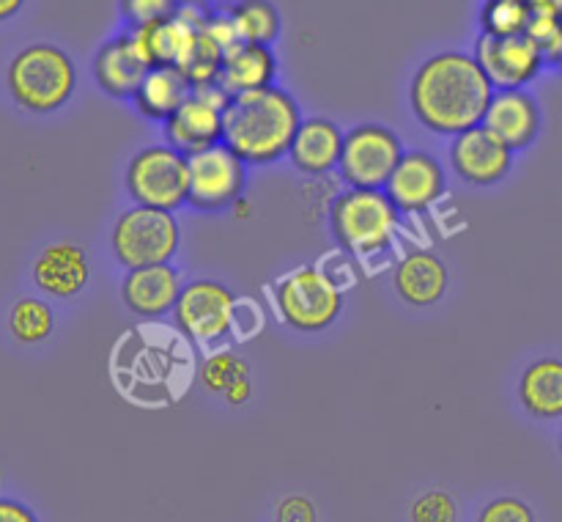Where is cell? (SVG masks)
Returning a JSON list of instances; mask_svg holds the SVG:
<instances>
[{"mask_svg": "<svg viewBox=\"0 0 562 522\" xmlns=\"http://www.w3.org/2000/svg\"><path fill=\"white\" fill-rule=\"evenodd\" d=\"M494 93L475 55L437 53L417 66L409 102L426 130L456 137L483 124Z\"/></svg>", "mask_w": 562, "mask_h": 522, "instance_id": "cell-1", "label": "cell"}, {"mask_svg": "<svg viewBox=\"0 0 562 522\" xmlns=\"http://www.w3.org/2000/svg\"><path fill=\"white\" fill-rule=\"evenodd\" d=\"M300 124V104L283 88L236 93L223 115V143L245 163H274L289 154Z\"/></svg>", "mask_w": 562, "mask_h": 522, "instance_id": "cell-2", "label": "cell"}, {"mask_svg": "<svg viewBox=\"0 0 562 522\" xmlns=\"http://www.w3.org/2000/svg\"><path fill=\"white\" fill-rule=\"evenodd\" d=\"M5 82L20 108L53 113L75 93L77 71L69 55L55 44H31L11 58Z\"/></svg>", "mask_w": 562, "mask_h": 522, "instance_id": "cell-3", "label": "cell"}, {"mask_svg": "<svg viewBox=\"0 0 562 522\" xmlns=\"http://www.w3.org/2000/svg\"><path fill=\"white\" fill-rule=\"evenodd\" d=\"M398 207L384 190H355L349 187L335 198L329 225L344 251L357 256H376L387 251L398 231Z\"/></svg>", "mask_w": 562, "mask_h": 522, "instance_id": "cell-4", "label": "cell"}, {"mask_svg": "<svg viewBox=\"0 0 562 522\" xmlns=\"http://www.w3.org/2000/svg\"><path fill=\"white\" fill-rule=\"evenodd\" d=\"M181 231L173 212L151 207H132L119 214L110 234L115 258L126 269L170 264L179 251Z\"/></svg>", "mask_w": 562, "mask_h": 522, "instance_id": "cell-5", "label": "cell"}, {"mask_svg": "<svg viewBox=\"0 0 562 522\" xmlns=\"http://www.w3.org/2000/svg\"><path fill=\"white\" fill-rule=\"evenodd\" d=\"M126 190L135 207L173 212L190 198V157L173 146H146L126 165Z\"/></svg>", "mask_w": 562, "mask_h": 522, "instance_id": "cell-6", "label": "cell"}, {"mask_svg": "<svg viewBox=\"0 0 562 522\" xmlns=\"http://www.w3.org/2000/svg\"><path fill=\"white\" fill-rule=\"evenodd\" d=\"M274 302L285 324L300 333H318L340 316L344 291L318 267H300L280 280Z\"/></svg>", "mask_w": 562, "mask_h": 522, "instance_id": "cell-7", "label": "cell"}, {"mask_svg": "<svg viewBox=\"0 0 562 522\" xmlns=\"http://www.w3.org/2000/svg\"><path fill=\"white\" fill-rule=\"evenodd\" d=\"M404 154V143L390 126L357 124L346 132L338 170L355 190H384Z\"/></svg>", "mask_w": 562, "mask_h": 522, "instance_id": "cell-8", "label": "cell"}, {"mask_svg": "<svg viewBox=\"0 0 562 522\" xmlns=\"http://www.w3.org/2000/svg\"><path fill=\"white\" fill-rule=\"evenodd\" d=\"M231 102V93L220 82L203 88H192L179 110L165 121V137L168 146L179 148L181 154L192 157L198 152L223 143V115Z\"/></svg>", "mask_w": 562, "mask_h": 522, "instance_id": "cell-9", "label": "cell"}, {"mask_svg": "<svg viewBox=\"0 0 562 522\" xmlns=\"http://www.w3.org/2000/svg\"><path fill=\"white\" fill-rule=\"evenodd\" d=\"M176 327L192 341H217L231 333L236 322V297L225 284L212 278L192 280L181 289L173 308Z\"/></svg>", "mask_w": 562, "mask_h": 522, "instance_id": "cell-10", "label": "cell"}, {"mask_svg": "<svg viewBox=\"0 0 562 522\" xmlns=\"http://www.w3.org/2000/svg\"><path fill=\"white\" fill-rule=\"evenodd\" d=\"M245 159L236 157L225 143L192 154L190 198H187V203H192L201 212H214V209L234 203L245 190Z\"/></svg>", "mask_w": 562, "mask_h": 522, "instance_id": "cell-11", "label": "cell"}, {"mask_svg": "<svg viewBox=\"0 0 562 522\" xmlns=\"http://www.w3.org/2000/svg\"><path fill=\"white\" fill-rule=\"evenodd\" d=\"M475 58L492 80L494 91H521L527 82L541 75L547 64L543 53L527 33L521 36H483L481 33Z\"/></svg>", "mask_w": 562, "mask_h": 522, "instance_id": "cell-12", "label": "cell"}, {"mask_svg": "<svg viewBox=\"0 0 562 522\" xmlns=\"http://www.w3.org/2000/svg\"><path fill=\"white\" fill-rule=\"evenodd\" d=\"M450 163L456 174L470 185H497L508 176L510 163H514V148L494 135L488 126H472L461 132L450 143Z\"/></svg>", "mask_w": 562, "mask_h": 522, "instance_id": "cell-13", "label": "cell"}, {"mask_svg": "<svg viewBox=\"0 0 562 522\" xmlns=\"http://www.w3.org/2000/svg\"><path fill=\"white\" fill-rule=\"evenodd\" d=\"M384 192L398 207V212L423 214L442 198L445 170L437 157L426 152H406L398 168L390 176Z\"/></svg>", "mask_w": 562, "mask_h": 522, "instance_id": "cell-14", "label": "cell"}, {"mask_svg": "<svg viewBox=\"0 0 562 522\" xmlns=\"http://www.w3.org/2000/svg\"><path fill=\"white\" fill-rule=\"evenodd\" d=\"M148 69H151V64L143 55L132 31L119 33L110 42H104L93 58V77H97L99 88L115 99L135 97L140 82L146 80Z\"/></svg>", "mask_w": 562, "mask_h": 522, "instance_id": "cell-15", "label": "cell"}, {"mask_svg": "<svg viewBox=\"0 0 562 522\" xmlns=\"http://www.w3.org/2000/svg\"><path fill=\"white\" fill-rule=\"evenodd\" d=\"M91 278L88 253L77 242L60 240L44 247L33 262V284L49 297H75L86 289Z\"/></svg>", "mask_w": 562, "mask_h": 522, "instance_id": "cell-16", "label": "cell"}, {"mask_svg": "<svg viewBox=\"0 0 562 522\" xmlns=\"http://www.w3.org/2000/svg\"><path fill=\"white\" fill-rule=\"evenodd\" d=\"M181 289H184V284H181L179 269L173 264H157V267L126 269L121 297L132 313L154 319L173 311Z\"/></svg>", "mask_w": 562, "mask_h": 522, "instance_id": "cell-17", "label": "cell"}, {"mask_svg": "<svg viewBox=\"0 0 562 522\" xmlns=\"http://www.w3.org/2000/svg\"><path fill=\"white\" fill-rule=\"evenodd\" d=\"M483 126L503 137L510 148H527L536 141L541 130V110L530 93L521 91H497L494 93L488 113L483 119Z\"/></svg>", "mask_w": 562, "mask_h": 522, "instance_id": "cell-18", "label": "cell"}, {"mask_svg": "<svg viewBox=\"0 0 562 522\" xmlns=\"http://www.w3.org/2000/svg\"><path fill=\"white\" fill-rule=\"evenodd\" d=\"M344 132L329 119H305L296 130L294 143L289 148L291 163L307 176H324L340 165L344 154Z\"/></svg>", "mask_w": 562, "mask_h": 522, "instance_id": "cell-19", "label": "cell"}, {"mask_svg": "<svg viewBox=\"0 0 562 522\" xmlns=\"http://www.w3.org/2000/svg\"><path fill=\"white\" fill-rule=\"evenodd\" d=\"M448 267L434 251H409L401 258L393 275L401 300L415 308H428L442 300L448 291Z\"/></svg>", "mask_w": 562, "mask_h": 522, "instance_id": "cell-20", "label": "cell"}, {"mask_svg": "<svg viewBox=\"0 0 562 522\" xmlns=\"http://www.w3.org/2000/svg\"><path fill=\"white\" fill-rule=\"evenodd\" d=\"M274 75H278V60H274L272 49L263 47V44L236 42L234 47L225 49L220 86H223L231 97H236V93L272 88Z\"/></svg>", "mask_w": 562, "mask_h": 522, "instance_id": "cell-21", "label": "cell"}, {"mask_svg": "<svg viewBox=\"0 0 562 522\" xmlns=\"http://www.w3.org/2000/svg\"><path fill=\"white\" fill-rule=\"evenodd\" d=\"M192 93L190 80L181 75L176 66H154L148 69L146 80L140 82L137 93L132 97L137 113L154 121H168L176 110L184 104V99Z\"/></svg>", "mask_w": 562, "mask_h": 522, "instance_id": "cell-22", "label": "cell"}, {"mask_svg": "<svg viewBox=\"0 0 562 522\" xmlns=\"http://www.w3.org/2000/svg\"><path fill=\"white\" fill-rule=\"evenodd\" d=\"M519 399L536 418L562 415V360L541 357L530 363L519 379Z\"/></svg>", "mask_w": 562, "mask_h": 522, "instance_id": "cell-23", "label": "cell"}, {"mask_svg": "<svg viewBox=\"0 0 562 522\" xmlns=\"http://www.w3.org/2000/svg\"><path fill=\"white\" fill-rule=\"evenodd\" d=\"M135 33L137 44H140L143 55L148 58V64L154 66H176L179 69L181 58H184V49L190 44L192 33L198 27H192L184 16L173 14L168 20H159L154 25L146 27H130Z\"/></svg>", "mask_w": 562, "mask_h": 522, "instance_id": "cell-24", "label": "cell"}, {"mask_svg": "<svg viewBox=\"0 0 562 522\" xmlns=\"http://www.w3.org/2000/svg\"><path fill=\"white\" fill-rule=\"evenodd\" d=\"M225 60V47L217 42V38L209 33V27H198L192 33L190 44L184 49V58H181L179 71L190 80L192 88L214 86L220 82V71H223Z\"/></svg>", "mask_w": 562, "mask_h": 522, "instance_id": "cell-25", "label": "cell"}, {"mask_svg": "<svg viewBox=\"0 0 562 522\" xmlns=\"http://www.w3.org/2000/svg\"><path fill=\"white\" fill-rule=\"evenodd\" d=\"M228 14L239 42L269 47L278 38L280 14L269 0H239L236 5H231Z\"/></svg>", "mask_w": 562, "mask_h": 522, "instance_id": "cell-26", "label": "cell"}, {"mask_svg": "<svg viewBox=\"0 0 562 522\" xmlns=\"http://www.w3.org/2000/svg\"><path fill=\"white\" fill-rule=\"evenodd\" d=\"M55 327L53 308L38 297H20L9 311V330L20 344H42Z\"/></svg>", "mask_w": 562, "mask_h": 522, "instance_id": "cell-27", "label": "cell"}, {"mask_svg": "<svg viewBox=\"0 0 562 522\" xmlns=\"http://www.w3.org/2000/svg\"><path fill=\"white\" fill-rule=\"evenodd\" d=\"M530 0H486L481 9L483 36H521L530 25Z\"/></svg>", "mask_w": 562, "mask_h": 522, "instance_id": "cell-28", "label": "cell"}, {"mask_svg": "<svg viewBox=\"0 0 562 522\" xmlns=\"http://www.w3.org/2000/svg\"><path fill=\"white\" fill-rule=\"evenodd\" d=\"M241 379H250V366H247L245 357H239L236 352H214L203 360L201 366V382L209 393L225 396L236 382Z\"/></svg>", "mask_w": 562, "mask_h": 522, "instance_id": "cell-29", "label": "cell"}, {"mask_svg": "<svg viewBox=\"0 0 562 522\" xmlns=\"http://www.w3.org/2000/svg\"><path fill=\"white\" fill-rule=\"evenodd\" d=\"M527 36L536 42V47L541 49L547 64H558L562 53V16L549 14V11H532Z\"/></svg>", "mask_w": 562, "mask_h": 522, "instance_id": "cell-30", "label": "cell"}, {"mask_svg": "<svg viewBox=\"0 0 562 522\" xmlns=\"http://www.w3.org/2000/svg\"><path fill=\"white\" fill-rule=\"evenodd\" d=\"M409 517L412 522H456L459 520V506L450 492L431 489L412 503Z\"/></svg>", "mask_w": 562, "mask_h": 522, "instance_id": "cell-31", "label": "cell"}, {"mask_svg": "<svg viewBox=\"0 0 562 522\" xmlns=\"http://www.w3.org/2000/svg\"><path fill=\"white\" fill-rule=\"evenodd\" d=\"M181 0H121V11L130 27H146L159 20H168L179 11Z\"/></svg>", "mask_w": 562, "mask_h": 522, "instance_id": "cell-32", "label": "cell"}, {"mask_svg": "<svg viewBox=\"0 0 562 522\" xmlns=\"http://www.w3.org/2000/svg\"><path fill=\"white\" fill-rule=\"evenodd\" d=\"M477 522H536V514L519 498H494L483 506Z\"/></svg>", "mask_w": 562, "mask_h": 522, "instance_id": "cell-33", "label": "cell"}, {"mask_svg": "<svg viewBox=\"0 0 562 522\" xmlns=\"http://www.w3.org/2000/svg\"><path fill=\"white\" fill-rule=\"evenodd\" d=\"M316 506L305 495H289L274 509V522H316Z\"/></svg>", "mask_w": 562, "mask_h": 522, "instance_id": "cell-34", "label": "cell"}, {"mask_svg": "<svg viewBox=\"0 0 562 522\" xmlns=\"http://www.w3.org/2000/svg\"><path fill=\"white\" fill-rule=\"evenodd\" d=\"M0 522H38L27 506H22L20 500L0 498Z\"/></svg>", "mask_w": 562, "mask_h": 522, "instance_id": "cell-35", "label": "cell"}, {"mask_svg": "<svg viewBox=\"0 0 562 522\" xmlns=\"http://www.w3.org/2000/svg\"><path fill=\"white\" fill-rule=\"evenodd\" d=\"M250 393H252V385H250V379H241V382H236L234 388L228 390V393L223 396L225 401H228V404H245L247 399H250Z\"/></svg>", "mask_w": 562, "mask_h": 522, "instance_id": "cell-36", "label": "cell"}, {"mask_svg": "<svg viewBox=\"0 0 562 522\" xmlns=\"http://www.w3.org/2000/svg\"><path fill=\"white\" fill-rule=\"evenodd\" d=\"M532 11H549V14L562 16V0H530Z\"/></svg>", "mask_w": 562, "mask_h": 522, "instance_id": "cell-37", "label": "cell"}, {"mask_svg": "<svg viewBox=\"0 0 562 522\" xmlns=\"http://www.w3.org/2000/svg\"><path fill=\"white\" fill-rule=\"evenodd\" d=\"M22 3H25V0H0V22L9 20V16H14L16 11L22 9Z\"/></svg>", "mask_w": 562, "mask_h": 522, "instance_id": "cell-38", "label": "cell"}, {"mask_svg": "<svg viewBox=\"0 0 562 522\" xmlns=\"http://www.w3.org/2000/svg\"><path fill=\"white\" fill-rule=\"evenodd\" d=\"M558 66L562 69V53H560V58H558Z\"/></svg>", "mask_w": 562, "mask_h": 522, "instance_id": "cell-39", "label": "cell"}, {"mask_svg": "<svg viewBox=\"0 0 562 522\" xmlns=\"http://www.w3.org/2000/svg\"><path fill=\"white\" fill-rule=\"evenodd\" d=\"M560 451H562V434H560Z\"/></svg>", "mask_w": 562, "mask_h": 522, "instance_id": "cell-40", "label": "cell"}]
</instances>
